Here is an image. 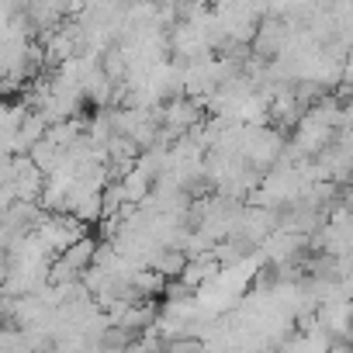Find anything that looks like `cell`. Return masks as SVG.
Segmentation results:
<instances>
[{
  "label": "cell",
  "instance_id": "cell-1",
  "mask_svg": "<svg viewBox=\"0 0 353 353\" xmlns=\"http://www.w3.org/2000/svg\"><path fill=\"white\" fill-rule=\"evenodd\" d=\"M194 118H198V108H194L191 101H176L173 108H166V125H170L173 132L191 128V125H194Z\"/></svg>",
  "mask_w": 353,
  "mask_h": 353
}]
</instances>
